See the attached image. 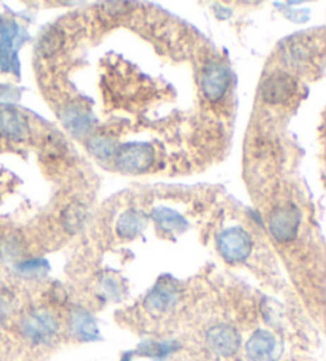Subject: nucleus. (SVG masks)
I'll list each match as a JSON object with an SVG mask.
<instances>
[{"instance_id":"16","label":"nucleus","mask_w":326,"mask_h":361,"mask_svg":"<svg viewBox=\"0 0 326 361\" xmlns=\"http://www.w3.org/2000/svg\"><path fill=\"white\" fill-rule=\"evenodd\" d=\"M87 150L99 159H111L115 158L118 152L116 140L109 135H92L86 142Z\"/></svg>"},{"instance_id":"10","label":"nucleus","mask_w":326,"mask_h":361,"mask_svg":"<svg viewBox=\"0 0 326 361\" xmlns=\"http://www.w3.org/2000/svg\"><path fill=\"white\" fill-rule=\"evenodd\" d=\"M68 329L75 339L78 341H96L99 338L97 322L87 310L81 307H75L68 315Z\"/></svg>"},{"instance_id":"6","label":"nucleus","mask_w":326,"mask_h":361,"mask_svg":"<svg viewBox=\"0 0 326 361\" xmlns=\"http://www.w3.org/2000/svg\"><path fill=\"white\" fill-rule=\"evenodd\" d=\"M294 91H296V82L290 73L272 72L261 85V99L266 104L280 105L290 101Z\"/></svg>"},{"instance_id":"12","label":"nucleus","mask_w":326,"mask_h":361,"mask_svg":"<svg viewBox=\"0 0 326 361\" xmlns=\"http://www.w3.org/2000/svg\"><path fill=\"white\" fill-rule=\"evenodd\" d=\"M61 118H62V123H64V126L77 137H81L90 133V129L92 126L91 114L87 111V109H85L83 105L80 104L68 105V107L62 111Z\"/></svg>"},{"instance_id":"5","label":"nucleus","mask_w":326,"mask_h":361,"mask_svg":"<svg viewBox=\"0 0 326 361\" xmlns=\"http://www.w3.org/2000/svg\"><path fill=\"white\" fill-rule=\"evenodd\" d=\"M231 72L222 62H210L204 67L203 77H200V90L207 101L218 102L222 101L229 90Z\"/></svg>"},{"instance_id":"4","label":"nucleus","mask_w":326,"mask_h":361,"mask_svg":"<svg viewBox=\"0 0 326 361\" xmlns=\"http://www.w3.org/2000/svg\"><path fill=\"white\" fill-rule=\"evenodd\" d=\"M153 163L155 150L148 143H128L115 154L116 167L126 173L147 172Z\"/></svg>"},{"instance_id":"19","label":"nucleus","mask_w":326,"mask_h":361,"mask_svg":"<svg viewBox=\"0 0 326 361\" xmlns=\"http://www.w3.org/2000/svg\"><path fill=\"white\" fill-rule=\"evenodd\" d=\"M175 348H177V344H175V342H147V344H142L139 347L137 353L143 355V357L164 360L175 350Z\"/></svg>"},{"instance_id":"14","label":"nucleus","mask_w":326,"mask_h":361,"mask_svg":"<svg viewBox=\"0 0 326 361\" xmlns=\"http://www.w3.org/2000/svg\"><path fill=\"white\" fill-rule=\"evenodd\" d=\"M16 35V24L13 21H5L0 26V64L4 71H8L11 61L16 59L13 53V40Z\"/></svg>"},{"instance_id":"11","label":"nucleus","mask_w":326,"mask_h":361,"mask_svg":"<svg viewBox=\"0 0 326 361\" xmlns=\"http://www.w3.org/2000/svg\"><path fill=\"white\" fill-rule=\"evenodd\" d=\"M177 301H179L177 288L171 283H159L148 293L145 300V307L153 315H161L174 309Z\"/></svg>"},{"instance_id":"22","label":"nucleus","mask_w":326,"mask_h":361,"mask_svg":"<svg viewBox=\"0 0 326 361\" xmlns=\"http://www.w3.org/2000/svg\"><path fill=\"white\" fill-rule=\"evenodd\" d=\"M11 312H13V296L7 291H0V326L5 325Z\"/></svg>"},{"instance_id":"8","label":"nucleus","mask_w":326,"mask_h":361,"mask_svg":"<svg viewBox=\"0 0 326 361\" xmlns=\"http://www.w3.org/2000/svg\"><path fill=\"white\" fill-rule=\"evenodd\" d=\"M246 352L250 361H277L280 357V345L272 333L258 329L248 339Z\"/></svg>"},{"instance_id":"18","label":"nucleus","mask_w":326,"mask_h":361,"mask_svg":"<svg viewBox=\"0 0 326 361\" xmlns=\"http://www.w3.org/2000/svg\"><path fill=\"white\" fill-rule=\"evenodd\" d=\"M62 45H64V34H62L61 29L53 27L42 35L39 42V51L43 58H49V56L58 53Z\"/></svg>"},{"instance_id":"1","label":"nucleus","mask_w":326,"mask_h":361,"mask_svg":"<svg viewBox=\"0 0 326 361\" xmlns=\"http://www.w3.org/2000/svg\"><path fill=\"white\" fill-rule=\"evenodd\" d=\"M21 334L35 345L48 344L58 334L59 323L53 312L47 309H34L23 317Z\"/></svg>"},{"instance_id":"7","label":"nucleus","mask_w":326,"mask_h":361,"mask_svg":"<svg viewBox=\"0 0 326 361\" xmlns=\"http://www.w3.org/2000/svg\"><path fill=\"white\" fill-rule=\"evenodd\" d=\"M205 342L213 353L220 357H231L239 350L241 334L231 325H217L207 331Z\"/></svg>"},{"instance_id":"17","label":"nucleus","mask_w":326,"mask_h":361,"mask_svg":"<svg viewBox=\"0 0 326 361\" xmlns=\"http://www.w3.org/2000/svg\"><path fill=\"white\" fill-rule=\"evenodd\" d=\"M153 219L156 220L159 226H162L166 231L171 233H181L186 229V221L177 212H172L169 209H158L153 212Z\"/></svg>"},{"instance_id":"23","label":"nucleus","mask_w":326,"mask_h":361,"mask_svg":"<svg viewBox=\"0 0 326 361\" xmlns=\"http://www.w3.org/2000/svg\"><path fill=\"white\" fill-rule=\"evenodd\" d=\"M102 10L110 18H120L123 15L129 13L131 10L134 8V4H128V2H110V4H104Z\"/></svg>"},{"instance_id":"9","label":"nucleus","mask_w":326,"mask_h":361,"mask_svg":"<svg viewBox=\"0 0 326 361\" xmlns=\"http://www.w3.org/2000/svg\"><path fill=\"white\" fill-rule=\"evenodd\" d=\"M30 134L26 115L15 109L0 110V137L10 142H23Z\"/></svg>"},{"instance_id":"24","label":"nucleus","mask_w":326,"mask_h":361,"mask_svg":"<svg viewBox=\"0 0 326 361\" xmlns=\"http://www.w3.org/2000/svg\"><path fill=\"white\" fill-rule=\"evenodd\" d=\"M121 361H133V353H131V352L124 353V355H123V358H121Z\"/></svg>"},{"instance_id":"2","label":"nucleus","mask_w":326,"mask_h":361,"mask_svg":"<svg viewBox=\"0 0 326 361\" xmlns=\"http://www.w3.org/2000/svg\"><path fill=\"white\" fill-rule=\"evenodd\" d=\"M267 228L272 238L285 244L296 238L301 228V212L293 204L275 207L267 220Z\"/></svg>"},{"instance_id":"15","label":"nucleus","mask_w":326,"mask_h":361,"mask_svg":"<svg viewBox=\"0 0 326 361\" xmlns=\"http://www.w3.org/2000/svg\"><path fill=\"white\" fill-rule=\"evenodd\" d=\"M86 219H87V210H86L85 205L80 204V202L68 204L61 214L62 228H64L66 231L71 233V234L78 233L80 229L85 226Z\"/></svg>"},{"instance_id":"13","label":"nucleus","mask_w":326,"mask_h":361,"mask_svg":"<svg viewBox=\"0 0 326 361\" xmlns=\"http://www.w3.org/2000/svg\"><path fill=\"white\" fill-rule=\"evenodd\" d=\"M147 216L139 210H128L120 216L116 223V233L120 238L124 239H134L139 235L143 228H145Z\"/></svg>"},{"instance_id":"3","label":"nucleus","mask_w":326,"mask_h":361,"mask_svg":"<svg viewBox=\"0 0 326 361\" xmlns=\"http://www.w3.org/2000/svg\"><path fill=\"white\" fill-rule=\"evenodd\" d=\"M217 248L222 258L231 264H237L246 261L252 253V238L242 228H229L218 235Z\"/></svg>"},{"instance_id":"21","label":"nucleus","mask_w":326,"mask_h":361,"mask_svg":"<svg viewBox=\"0 0 326 361\" xmlns=\"http://www.w3.org/2000/svg\"><path fill=\"white\" fill-rule=\"evenodd\" d=\"M21 252V242L16 235H7L0 240V258L13 259Z\"/></svg>"},{"instance_id":"20","label":"nucleus","mask_w":326,"mask_h":361,"mask_svg":"<svg viewBox=\"0 0 326 361\" xmlns=\"http://www.w3.org/2000/svg\"><path fill=\"white\" fill-rule=\"evenodd\" d=\"M18 272L26 277H40L43 274L48 272V263L43 259H32V261H23L18 264Z\"/></svg>"}]
</instances>
